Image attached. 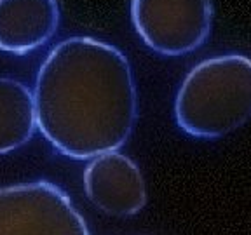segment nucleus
<instances>
[{"instance_id":"2","label":"nucleus","mask_w":251,"mask_h":235,"mask_svg":"<svg viewBox=\"0 0 251 235\" xmlns=\"http://www.w3.org/2000/svg\"><path fill=\"white\" fill-rule=\"evenodd\" d=\"M183 133L218 140L251 118V58L224 54L204 59L185 75L175 99Z\"/></svg>"},{"instance_id":"4","label":"nucleus","mask_w":251,"mask_h":235,"mask_svg":"<svg viewBox=\"0 0 251 235\" xmlns=\"http://www.w3.org/2000/svg\"><path fill=\"white\" fill-rule=\"evenodd\" d=\"M213 0H131V21L149 49L161 56L196 51L211 35Z\"/></svg>"},{"instance_id":"5","label":"nucleus","mask_w":251,"mask_h":235,"mask_svg":"<svg viewBox=\"0 0 251 235\" xmlns=\"http://www.w3.org/2000/svg\"><path fill=\"white\" fill-rule=\"evenodd\" d=\"M84 190L94 208L117 218L136 214L147 204V187L140 167L119 152L91 159L84 171Z\"/></svg>"},{"instance_id":"1","label":"nucleus","mask_w":251,"mask_h":235,"mask_svg":"<svg viewBox=\"0 0 251 235\" xmlns=\"http://www.w3.org/2000/svg\"><path fill=\"white\" fill-rule=\"evenodd\" d=\"M33 98L42 136L75 161L117 152L136 124L129 61L93 37H70L52 47L39 68Z\"/></svg>"},{"instance_id":"3","label":"nucleus","mask_w":251,"mask_h":235,"mask_svg":"<svg viewBox=\"0 0 251 235\" xmlns=\"http://www.w3.org/2000/svg\"><path fill=\"white\" fill-rule=\"evenodd\" d=\"M0 235H89L72 199L51 181L0 187Z\"/></svg>"},{"instance_id":"6","label":"nucleus","mask_w":251,"mask_h":235,"mask_svg":"<svg viewBox=\"0 0 251 235\" xmlns=\"http://www.w3.org/2000/svg\"><path fill=\"white\" fill-rule=\"evenodd\" d=\"M59 18V0H0V51H35L58 31Z\"/></svg>"},{"instance_id":"7","label":"nucleus","mask_w":251,"mask_h":235,"mask_svg":"<svg viewBox=\"0 0 251 235\" xmlns=\"http://www.w3.org/2000/svg\"><path fill=\"white\" fill-rule=\"evenodd\" d=\"M37 127L33 91L11 77H0V155L21 148Z\"/></svg>"}]
</instances>
